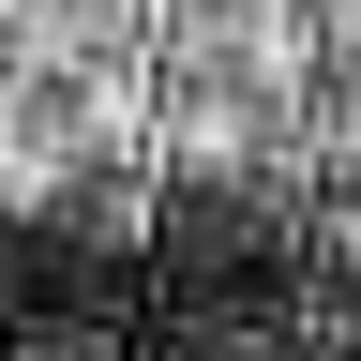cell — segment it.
I'll use <instances>...</instances> for the list:
<instances>
[{"label":"cell","mask_w":361,"mask_h":361,"mask_svg":"<svg viewBox=\"0 0 361 361\" xmlns=\"http://www.w3.org/2000/svg\"><path fill=\"white\" fill-rule=\"evenodd\" d=\"M0 226L361 286V0H0Z\"/></svg>","instance_id":"obj_1"}]
</instances>
